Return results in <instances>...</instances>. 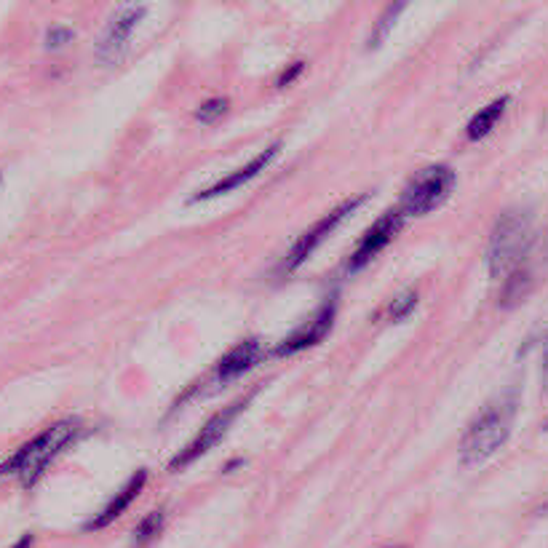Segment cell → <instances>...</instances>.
<instances>
[{"instance_id": "8fae6325", "label": "cell", "mask_w": 548, "mask_h": 548, "mask_svg": "<svg viewBox=\"0 0 548 548\" xmlns=\"http://www.w3.org/2000/svg\"><path fill=\"white\" fill-rule=\"evenodd\" d=\"M262 359V343L257 337H249V340H241V343L228 351L217 361L214 367V380L217 383H233L238 377H244L249 369H254V364Z\"/></svg>"}, {"instance_id": "ba28073f", "label": "cell", "mask_w": 548, "mask_h": 548, "mask_svg": "<svg viewBox=\"0 0 548 548\" xmlns=\"http://www.w3.org/2000/svg\"><path fill=\"white\" fill-rule=\"evenodd\" d=\"M401 222H404V214L399 209H391V212H385L383 217H377L369 230L361 236V241L353 249L351 260H348V268L351 270H361L367 265L375 254H380L385 246L391 244V238L396 236V230L401 228Z\"/></svg>"}, {"instance_id": "9a60e30c", "label": "cell", "mask_w": 548, "mask_h": 548, "mask_svg": "<svg viewBox=\"0 0 548 548\" xmlns=\"http://www.w3.org/2000/svg\"><path fill=\"white\" fill-rule=\"evenodd\" d=\"M164 522H166V514L161 511V508L150 511V514L137 524V530H134V546L142 548V546H148V543H153V540L161 535V530H164Z\"/></svg>"}, {"instance_id": "44dd1931", "label": "cell", "mask_w": 548, "mask_h": 548, "mask_svg": "<svg viewBox=\"0 0 548 548\" xmlns=\"http://www.w3.org/2000/svg\"><path fill=\"white\" fill-rule=\"evenodd\" d=\"M540 380H543V393H548V337L543 345V367H540Z\"/></svg>"}, {"instance_id": "7a4b0ae2", "label": "cell", "mask_w": 548, "mask_h": 548, "mask_svg": "<svg viewBox=\"0 0 548 548\" xmlns=\"http://www.w3.org/2000/svg\"><path fill=\"white\" fill-rule=\"evenodd\" d=\"M83 434V420L78 418H65L49 426L43 434H38L35 439H30L27 444H22L9 460L0 463V479L6 476H17L22 487H35L38 479L46 474V468L54 463V460L62 455V452L70 447V444Z\"/></svg>"}, {"instance_id": "5bb4252c", "label": "cell", "mask_w": 548, "mask_h": 548, "mask_svg": "<svg viewBox=\"0 0 548 548\" xmlns=\"http://www.w3.org/2000/svg\"><path fill=\"white\" fill-rule=\"evenodd\" d=\"M532 287V273L527 268L516 270L511 273L506 281H503V287H500V308H514L527 297Z\"/></svg>"}, {"instance_id": "6da1fadb", "label": "cell", "mask_w": 548, "mask_h": 548, "mask_svg": "<svg viewBox=\"0 0 548 548\" xmlns=\"http://www.w3.org/2000/svg\"><path fill=\"white\" fill-rule=\"evenodd\" d=\"M519 412V388H506L476 415L468 431L460 439V463L479 466L506 444Z\"/></svg>"}, {"instance_id": "cb8c5ba5", "label": "cell", "mask_w": 548, "mask_h": 548, "mask_svg": "<svg viewBox=\"0 0 548 548\" xmlns=\"http://www.w3.org/2000/svg\"><path fill=\"white\" fill-rule=\"evenodd\" d=\"M546 428H548V423H546Z\"/></svg>"}, {"instance_id": "52a82bcc", "label": "cell", "mask_w": 548, "mask_h": 548, "mask_svg": "<svg viewBox=\"0 0 548 548\" xmlns=\"http://www.w3.org/2000/svg\"><path fill=\"white\" fill-rule=\"evenodd\" d=\"M145 14H148L145 6H123V9L115 11L102 35H99L97 49H94L99 65H115L123 57V51L131 41V33L137 30Z\"/></svg>"}, {"instance_id": "ac0fdd59", "label": "cell", "mask_w": 548, "mask_h": 548, "mask_svg": "<svg viewBox=\"0 0 548 548\" xmlns=\"http://www.w3.org/2000/svg\"><path fill=\"white\" fill-rule=\"evenodd\" d=\"M228 110H230V102L225 97L209 99V102H204V105L196 110V121L204 123V126H212V123H217L220 118H225Z\"/></svg>"}, {"instance_id": "3957f363", "label": "cell", "mask_w": 548, "mask_h": 548, "mask_svg": "<svg viewBox=\"0 0 548 548\" xmlns=\"http://www.w3.org/2000/svg\"><path fill=\"white\" fill-rule=\"evenodd\" d=\"M535 241V225L527 209H508L498 217L487 244V270L495 281H506L511 273L527 268L524 260Z\"/></svg>"}, {"instance_id": "603a6c76", "label": "cell", "mask_w": 548, "mask_h": 548, "mask_svg": "<svg viewBox=\"0 0 548 548\" xmlns=\"http://www.w3.org/2000/svg\"><path fill=\"white\" fill-rule=\"evenodd\" d=\"M383 548H407V546H383Z\"/></svg>"}, {"instance_id": "5b68a950", "label": "cell", "mask_w": 548, "mask_h": 548, "mask_svg": "<svg viewBox=\"0 0 548 548\" xmlns=\"http://www.w3.org/2000/svg\"><path fill=\"white\" fill-rule=\"evenodd\" d=\"M254 393H246V396H241L238 401H233V404H228V407H222L217 415H212V418L206 420L204 426H201V431L196 434V439L193 442H188L185 447H182L177 455L172 458V463H169V468L172 471H180V468L190 466V463H196L198 458H204L206 452L214 450L217 444L228 436V431L233 428V423H236L241 415H244V409L249 407V401L254 399Z\"/></svg>"}, {"instance_id": "d6986e66", "label": "cell", "mask_w": 548, "mask_h": 548, "mask_svg": "<svg viewBox=\"0 0 548 548\" xmlns=\"http://www.w3.org/2000/svg\"><path fill=\"white\" fill-rule=\"evenodd\" d=\"M70 41H73V30L70 27H51L49 33H46V46L49 49H62Z\"/></svg>"}, {"instance_id": "8992f818", "label": "cell", "mask_w": 548, "mask_h": 548, "mask_svg": "<svg viewBox=\"0 0 548 548\" xmlns=\"http://www.w3.org/2000/svg\"><path fill=\"white\" fill-rule=\"evenodd\" d=\"M369 198V193H364V196H356V198H348V201H343V204L337 206V209H332V212L327 214V217H321L319 222H313L311 228L305 230L303 236H297V241L292 244V249L287 252V260H284V273H292V270H297L300 265H303L308 257H311L313 252H316V246H321L324 241L329 238V233L337 228V225H343L348 217H351L356 209H359L364 201Z\"/></svg>"}, {"instance_id": "7402d4cb", "label": "cell", "mask_w": 548, "mask_h": 548, "mask_svg": "<svg viewBox=\"0 0 548 548\" xmlns=\"http://www.w3.org/2000/svg\"><path fill=\"white\" fill-rule=\"evenodd\" d=\"M11 548H33V535H22Z\"/></svg>"}, {"instance_id": "7c38bea8", "label": "cell", "mask_w": 548, "mask_h": 548, "mask_svg": "<svg viewBox=\"0 0 548 548\" xmlns=\"http://www.w3.org/2000/svg\"><path fill=\"white\" fill-rule=\"evenodd\" d=\"M145 482H148V471H137V474L131 476L129 482L123 484L121 490L115 492L113 498H110V503H107L102 511H97V514H94V519H89V522L83 524V530L97 532V530H105V527H110V524H113L121 514H126V508H129L131 503L137 500V495L142 492Z\"/></svg>"}, {"instance_id": "277c9868", "label": "cell", "mask_w": 548, "mask_h": 548, "mask_svg": "<svg viewBox=\"0 0 548 548\" xmlns=\"http://www.w3.org/2000/svg\"><path fill=\"white\" fill-rule=\"evenodd\" d=\"M452 188H455V172L450 166L434 164L428 169H420L412 180L407 182V188L401 193L399 212L404 217H423L431 214L436 206H442L450 198Z\"/></svg>"}, {"instance_id": "ffe728a7", "label": "cell", "mask_w": 548, "mask_h": 548, "mask_svg": "<svg viewBox=\"0 0 548 548\" xmlns=\"http://www.w3.org/2000/svg\"><path fill=\"white\" fill-rule=\"evenodd\" d=\"M300 73H303V62H292V65H289L287 70L281 73V78H279V81H276V86H287V83L295 81V78Z\"/></svg>"}, {"instance_id": "9c48e42d", "label": "cell", "mask_w": 548, "mask_h": 548, "mask_svg": "<svg viewBox=\"0 0 548 548\" xmlns=\"http://www.w3.org/2000/svg\"><path fill=\"white\" fill-rule=\"evenodd\" d=\"M335 324V300L329 297L327 303L321 305L319 311L313 313L311 319L305 321L303 327L295 329L292 335H287L276 345V356H292L297 351H305V348H313V345H319L324 337L329 335V329Z\"/></svg>"}, {"instance_id": "4fadbf2b", "label": "cell", "mask_w": 548, "mask_h": 548, "mask_svg": "<svg viewBox=\"0 0 548 548\" xmlns=\"http://www.w3.org/2000/svg\"><path fill=\"white\" fill-rule=\"evenodd\" d=\"M511 105V99L508 97H498L495 102H490V105H484L479 113L468 121L466 126V137L471 142H479L484 140L487 134H490L495 126H498V121L503 118V113H506V107Z\"/></svg>"}, {"instance_id": "2e32d148", "label": "cell", "mask_w": 548, "mask_h": 548, "mask_svg": "<svg viewBox=\"0 0 548 548\" xmlns=\"http://www.w3.org/2000/svg\"><path fill=\"white\" fill-rule=\"evenodd\" d=\"M404 9H407V3H393V6H388V9H385V14L377 19L375 30H372V35H369V51H375L383 46L385 38H388V33H391L393 27H396V19H399V14Z\"/></svg>"}, {"instance_id": "30bf717a", "label": "cell", "mask_w": 548, "mask_h": 548, "mask_svg": "<svg viewBox=\"0 0 548 548\" xmlns=\"http://www.w3.org/2000/svg\"><path fill=\"white\" fill-rule=\"evenodd\" d=\"M281 150V142H273V145H268V148L262 150V153H257V156L249 161V164H244L241 169H236V172L225 174V177H220V180L214 182V185H209V188L198 190L196 196L188 198V204H201V201H209V198H217V196H225V193H233V190H238L241 185H246L249 180H254L257 174L265 169V166L276 158V153Z\"/></svg>"}, {"instance_id": "e0dca14e", "label": "cell", "mask_w": 548, "mask_h": 548, "mask_svg": "<svg viewBox=\"0 0 548 548\" xmlns=\"http://www.w3.org/2000/svg\"><path fill=\"white\" fill-rule=\"evenodd\" d=\"M415 308H418V292H415V289H407V292H401V295L393 297L385 316H388V321H404Z\"/></svg>"}]
</instances>
